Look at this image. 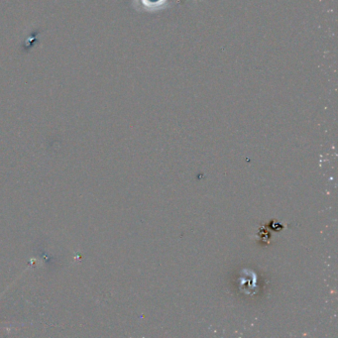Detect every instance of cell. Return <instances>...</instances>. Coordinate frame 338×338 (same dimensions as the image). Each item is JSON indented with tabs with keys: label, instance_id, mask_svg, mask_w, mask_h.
Returning a JSON list of instances; mask_svg holds the SVG:
<instances>
[{
	"label": "cell",
	"instance_id": "3",
	"mask_svg": "<svg viewBox=\"0 0 338 338\" xmlns=\"http://www.w3.org/2000/svg\"><path fill=\"white\" fill-rule=\"evenodd\" d=\"M195 1H197V0H195Z\"/></svg>",
	"mask_w": 338,
	"mask_h": 338
},
{
	"label": "cell",
	"instance_id": "2",
	"mask_svg": "<svg viewBox=\"0 0 338 338\" xmlns=\"http://www.w3.org/2000/svg\"><path fill=\"white\" fill-rule=\"evenodd\" d=\"M37 32H34V34H32L31 36H30V38H31V41H33V44L35 43V42H37V39H36V36H37ZM24 46H26V48H27V50H30L32 47H33V45H32V43L30 42V41H26L25 42V44H24Z\"/></svg>",
	"mask_w": 338,
	"mask_h": 338
},
{
	"label": "cell",
	"instance_id": "1",
	"mask_svg": "<svg viewBox=\"0 0 338 338\" xmlns=\"http://www.w3.org/2000/svg\"><path fill=\"white\" fill-rule=\"evenodd\" d=\"M176 0H133L132 4L138 12L158 13L171 8Z\"/></svg>",
	"mask_w": 338,
	"mask_h": 338
}]
</instances>
